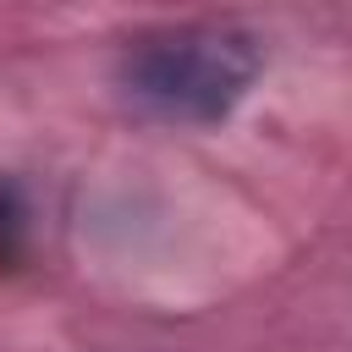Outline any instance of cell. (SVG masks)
<instances>
[{"mask_svg":"<svg viewBox=\"0 0 352 352\" xmlns=\"http://www.w3.org/2000/svg\"><path fill=\"white\" fill-rule=\"evenodd\" d=\"M258 72H264V50L236 22H182V28L138 33L116 66L121 94L138 110L182 126L226 121L258 82Z\"/></svg>","mask_w":352,"mask_h":352,"instance_id":"6da1fadb","label":"cell"},{"mask_svg":"<svg viewBox=\"0 0 352 352\" xmlns=\"http://www.w3.org/2000/svg\"><path fill=\"white\" fill-rule=\"evenodd\" d=\"M22 236H28V209L22 192L11 182H0V270H11L22 258Z\"/></svg>","mask_w":352,"mask_h":352,"instance_id":"7a4b0ae2","label":"cell"}]
</instances>
